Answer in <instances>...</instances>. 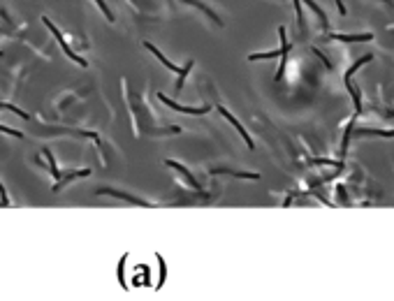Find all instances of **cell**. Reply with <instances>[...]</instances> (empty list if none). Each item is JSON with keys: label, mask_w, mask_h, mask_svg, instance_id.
Listing matches in <instances>:
<instances>
[{"label": "cell", "mask_w": 394, "mask_h": 301, "mask_svg": "<svg viewBox=\"0 0 394 301\" xmlns=\"http://www.w3.org/2000/svg\"><path fill=\"white\" fill-rule=\"evenodd\" d=\"M278 37H281V51H269V54H251L248 56V60H269V58H276V56H281V65H278V70H276V79L281 81L283 72H285V60H287V51H290V42H287L285 37V28H278Z\"/></svg>", "instance_id": "6da1fadb"}, {"label": "cell", "mask_w": 394, "mask_h": 301, "mask_svg": "<svg viewBox=\"0 0 394 301\" xmlns=\"http://www.w3.org/2000/svg\"><path fill=\"white\" fill-rule=\"evenodd\" d=\"M42 23H44V26H47L49 30L54 33L56 42H58V44H60V49L65 51V56H67V58H72L74 63H77V65H81V67H86V65H88V63H86V60H84V58H81V56H77V54H74V51H72V49H70V44H67V42H65V37H63V33H60L58 28H56L54 23L49 21V16H42Z\"/></svg>", "instance_id": "7a4b0ae2"}, {"label": "cell", "mask_w": 394, "mask_h": 301, "mask_svg": "<svg viewBox=\"0 0 394 301\" xmlns=\"http://www.w3.org/2000/svg\"><path fill=\"white\" fill-rule=\"evenodd\" d=\"M158 98H160L162 102H165V104H167V107H172L174 111H181V114H190V116H202V114H207L209 111V107H183V104H179V102H174V100H169L167 95H158Z\"/></svg>", "instance_id": "3957f363"}, {"label": "cell", "mask_w": 394, "mask_h": 301, "mask_svg": "<svg viewBox=\"0 0 394 301\" xmlns=\"http://www.w3.org/2000/svg\"><path fill=\"white\" fill-rule=\"evenodd\" d=\"M218 111H221V114H223V118H227V120H230V123H232V125H234V130H237V132H239V134H241V137H244V141H246V146H248V148H255V144H253V139H251V134H248V132H246V130H244V125H241L239 120L234 118V116H232V114H230V111H227V109H225V107H218Z\"/></svg>", "instance_id": "277c9868"}, {"label": "cell", "mask_w": 394, "mask_h": 301, "mask_svg": "<svg viewBox=\"0 0 394 301\" xmlns=\"http://www.w3.org/2000/svg\"><path fill=\"white\" fill-rule=\"evenodd\" d=\"M144 47H146V49H148V51H151V54H153V56H155V58L160 60L162 65H165V67H167V70H169V72H176V74H179V72H181V67H179V65H174L172 60H169V58H167V56L162 54V51H160V49H158V47H153V44H151V42H144Z\"/></svg>", "instance_id": "5b68a950"}, {"label": "cell", "mask_w": 394, "mask_h": 301, "mask_svg": "<svg viewBox=\"0 0 394 301\" xmlns=\"http://www.w3.org/2000/svg\"><path fill=\"white\" fill-rule=\"evenodd\" d=\"M98 195H112V197H119V200H126V201H130V204H139V206H151L148 201H144V200H137V197H132V195L119 193V190H112V188H100V190H98Z\"/></svg>", "instance_id": "8992f818"}, {"label": "cell", "mask_w": 394, "mask_h": 301, "mask_svg": "<svg viewBox=\"0 0 394 301\" xmlns=\"http://www.w3.org/2000/svg\"><path fill=\"white\" fill-rule=\"evenodd\" d=\"M329 40H341V42H371L374 35L364 33V35H329Z\"/></svg>", "instance_id": "52a82bcc"}, {"label": "cell", "mask_w": 394, "mask_h": 301, "mask_svg": "<svg viewBox=\"0 0 394 301\" xmlns=\"http://www.w3.org/2000/svg\"><path fill=\"white\" fill-rule=\"evenodd\" d=\"M165 165H167V167H174V169H176V172H181V174L186 176V181H188V183H190V188H195V190L200 188V183H197V181L193 179V174H190V172H188V169L183 167V165H179V162H174V160H165Z\"/></svg>", "instance_id": "ba28073f"}, {"label": "cell", "mask_w": 394, "mask_h": 301, "mask_svg": "<svg viewBox=\"0 0 394 301\" xmlns=\"http://www.w3.org/2000/svg\"><path fill=\"white\" fill-rule=\"evenodd\" d=\"M91 174V169H81V172H70V174H65L60 181H56V186H54V190H60L63 186H67L70 181H74V179H79V176H88Z\"/></svg>", "instance_id": "9c48e42d"}, {"label": "cell", "mask_w": 394, "mask_h": 301, "mask_svg": "<svg viewBox=\"0 0 394 301\" xmlns=\"http://www.w3.org/2000/svg\"><path fill=\"white\" fill-rule=\"evenodd\" d=\"M44 158L49 160V172H51V176H54L56 181H60L63 179V174L58 172V167H56V162H54V155H51V151L49 148H44Z\"/></svg>", "instance_id": "30bf717a"}, {"label": "cell", "mask_w": 394, "mask_h": 301, "mask_svg": "<svg viewBox=\"0 0 394 301\" xmlns=\"http://www.w3.org/2000/svg\"><path fill=\"white\" fill-rule=\"evenodd\" d=\"M304 2H306V5L311 7V9H313V12L318 14V16H320V23H322V26H325V28H327V26H329V21H327V14L322 12V9H320V7H318V5H315L313 0H304Z\"/></svg>", "instance_id": "8fae6325"}, {"label": "cell", "mask_w": 394, "mask_h": 301, "mask_svg": "<svg viewBox=\"0 0 394 301\" xmlns=\"http://www.w3.org/2000/svg\"><path fill=\"white\" fill-rule=\"evenodd\" d=\"M190 67H193V60H188L186 65L181 67V72H179V81H176V91H181V88H183V79H186V74L190 72Z\"/></svg>", "instance_id": "7c38bea8"}, {"label": "cell", "mask_w": 394, "mask_h": 301, "mask_svg": "<svg viewBox=\"0 0 394 301\" xmlns=\"http://www.w3.org/2000/svg\"><path fill=\"white\" fill-rule=\"evenodd\" d=\"M95 5L102 9V14L107 16V21H114V14H112V9L107 7V2H105V0H95Z\"/></svg>", "instance_id": "4fadbf2b"}, {"label": "cell", "mask_w": 394, "mask_h": 301, "mask_svg": "<svg viewBox=\"0 0 394 301\" xmlns=\"http://www.w3.org/2000/svg\"><path fill=\"white\" fill-rule=\"evenodd\" d=\"M0 107L2 109H9V111H14V114H19L21 118H30V116L26 114V111H21V109H16V107H12V104H7V102H0Z\"/></svg>", "instance_id": "5bb4252c"}, {"label": "cell", "mask_w": 394, "mask_h": 301, "mask_svg": "<svg viewBox=\"0 0 394 301\" xmlns=\"http://www.w3.org/2000/svg\"><path fill=\"white\" fill-rule=\"evenodd\" d=\"M0 132H5V134H12V137H23V132H19V130H12V127H7V125H0Z\"/></svg>", "instance_id": "9a60e30c"}, {"label": "cell", "mask_w": 394, "mask_h": 301, "mask_svg": "<svg viewBox=\"0 0 394 301\" xmlns=\"http://www.w3.org/2000/svg\"><path fill=\"white\" fill-rule=\"evenodd\" d=\"M158 262H160V285H162L165 278H167V267H165V260H162L160 255H158Z\"/></svg>", "instance_id": "2e32d148"}, {"label": "cell", "mask_w": 394, "mask_h": 301, "mask_svg": "<svg viewBox=\"0 0 394 301\" xmlns=\"http://www.w3.org/2000/svg\"><path fill=\"white\" fill-rule=\"evenodd\" d=\"M0 206H9V197H7L5 188L0 186Z\"/></svg>", "instance_id": "e0dca14e"}, {"label": "cell", "mask_w": 394, "mask_h": 301, "mask_svg": "<svg viewBox=\"0 0 394 301\" xmlns=\"http://www.w3.org/2000/svg\"><path fill=\"white\" fill-rule=\"evenodd\" d=\"M336 7H339L341 14H346V7H343V0H336Z\"/></svg>", "instance_id": "ac0fdd59"}]
</instances>
